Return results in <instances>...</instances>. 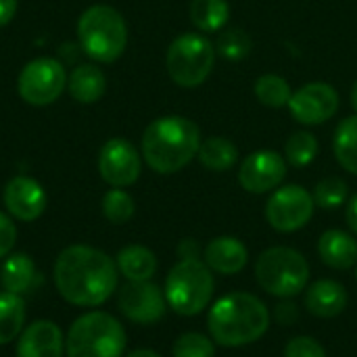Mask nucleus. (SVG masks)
<instances>
[{"label":"nucleus","instance_id":"4be33fe9","mask_svg":"<svg viewBox=\"0 0 357 357\" xmlns=\"http://www.w3.org/2000/svg\"><path fill=\"white\" fill-rule=\"evenodd\" d=\"M201 165L211 172H228L238 163V149L232 140L222 136H209L201 142L197 153Z\"/></svg>","mask_w":357,"mask_h":357},{"label":"nucleus","instance_id":"2f4dec72","mask_svg":"<svg viewBox=\"0 0 357 357\" xmlns=\"http://www.w3.org/2000/svg\"><path fill=\"white\" fill-rule=\"evenodd\" d=\"M134 199L123 188H113L102 199V213L111 224H126L134 215Z\"/></svg>","mask_w":357,"mask_h":357},{"label":"nucleus","instance_id":"7ed1b4c3","mask_svg":"<svg viewBox=\"0 0 357 357\" xmlns=\"http://www.w3.org/2000/svg\"><path fill=\"white\" fill-rule=\"evenodd\" d=\"M199 126L182 115L155 119L142 136V157L157 174H176L199 153Z\"/></svg>","mask_w":357,"mask_h":357},{"label":"nucleus","instance_id":"f3484780","mask_svg":"<svg viewBox=\"0 0 357 357\" xmlns=\"http://www.w3.org/2000/svg\"><path fill=\"white\" fill-rule=\"evenodd\" d=\"M203 261L207 264L211 272L234 276L241 270H245L249 261V251L245 243L234 236H218L207 243L203 251Z\"/></svg>","mask_w":357,"mask_h":357},{"label":"nucleus","instance_id":"423d86ee","mask_svg":"<svg viewBox=\"0 0 357 357\" xmlns=\"http://www.w3.org/2000/svg\"><path fill=\"white\" fill-rule=\"evenodd\" d=\"M255 280L272 297L293 299L310 282L307 259L291 247H270L255 261Z\"/></svg>","mask_w":357,"mask_h":357},{"label":"nucleus","instance_id":"f704fd0d","mask_svg":"<svg viewBox=\"0 0 357 357\" xmlns=\"http://www.w3.org/2000/svg\"><path fill=\"white\" fill-rule=\"evenodd\" d=\"M274 318H276V322H278V324H282V326H291V324H295V322L299 320V310H297V305H295V303H291V301H282V303L276 307Z\"/></svg>","mask_w":357,"mask_h":357},{"label":"nucleus","instance_id":"a878e982","mask_svg":"<svg viewBox=\"0 0 357 357\" xmlns=\"http://www.w3.org/2000/svg\"><path fill=\"white\" fill-rule=\"evenodd\" d=\"M333 149L341 167L357 176V115L345 117L337 126Z\"/></svg>","mask_w":357,"mask_h":357},{"label":"nucleus","instance_id":"f257e3e1","mask_svg":"<svg viewBox=\"0 0 357 357\" xmlns=\"http://www.w3.org/2000/svg\"><path fill=\"white\" fill-rule=\"evenodd\" d=\"M54 287L71 305H102L117 289V264L94 247L71 245L54 261Z\"/></svg>","mask_w":357,"mask_h":357},{"label":"nucleus","instance_id":"7c9ffc66","mask_svg":"<svg viewBox=\"0 0 357 357\" xmlns=\"http://www.w3.org/2000/svg\"><path fill=\"white\" fill-rule=\"evenodd\" d=\"M174 357H213L215 356V343L211 337H205L201 333H184L176 339L172 347Z\"/></svg>","mask_w":357,"mask_h":357},{"label":"nucleus","instance_id":"1a4fd4ad","mask_svg":"<svg viewBox=\"0 0 357 357\" xmlns=\"http://www.w3.org/2000/svg\"><path fill=\"white\" fill-rule=\"evenodd\" d=\"M314 209L316 203L312 192H307L299 184H287L278 186L270 195L266 203V220L274 230L291 234L307 226L314 215Z\"/></svg>","mask_w":357,"mask_h":357},{"label":"nucleus","instance_id":"cd10ccee","mask_svg":"<svg viewBox=\"0 0 357 357\" xmlns=\"http://www.w3.org/2000/svg\"><path fill=\"white\" fill-rule=\"evenodd\" d=\"M320 151L318 138L310 132H295L289 136L284 144V159L293 167H305L310 165Z\"/></svg>","mask_w":357,"mask_h":357},{"label":"nucleus","instance_id":"bb28decb","mask_svg":"<svg viewBox=\"0 0 357 357\" xmlns=\"http://www.w3.org/2000/svg\"><path fill=\"white\" fill-rule=\"evenodd\" d=\"M253 92L257 96V100L270 109H282L289 107V100L293 96V90L289 86V82L276 73H266L261 77L255 79Z\"/></svg>","mask_w":357,"mask_h":357},{"label":"nucleus","instance_id":"5701e85b","mask_svg":"<svg viewBox=\"0 0 357 357\" xmlns=\"http://www.w3.org/2000/svg\"><path fill=\"white\" fill-rule=\"evenodd\" d=\"M107 88L105 73L96 65H79L69 75V92L77 102H96Z\"/></svg>","mask_w":357,"mask_h":357},{"label":"nucleus","instance_id":"e433bc0d","mask_svg":"<svg viewBox=\"0 0 357 357\" xmlns=\"http://www.w3.org/2000/svg\"><path fill=\"white\" fill-rule=\"evenodd\" d=\"M345 220L347 226L351 228V232L357 236V192L347 201V209H345Z\"/></svg>","mask_w":357,"mask_h":357},{"label":"nucleus","instance_id":"c85d7f7f","mask_svg":"<svg viewBox=\"0 0 357 357\" xmlns=\"http://www.w3.org/2000/svg\"><path fill=\"white\" fill-rule=\"evenodd\" d=\"M251 48H253V42H251L249 33L243 29H226L218 36V42H215V52L228 61L247 59Z\"/></svg>","mask_w":357,"mask_h":357},{"label":"nucleus","instance_id":"4c0bfd02","mask_svg":"<svg viewBox=\"0 0 357 357\" xmlns=\"http://www.w3.org/2000/svg\"><path fill=\"white\" fill-rule=\"evenodd\" d=\"M17 10V0H0V27L6 25Z\"/></svg>","mask_w":357,"mask_h":357},{"label":"nucleus","instance_id":"c756f323","mask_svg":"<svg viewBox=\"0 0 357 357\" xmlns=\"http://www.w3.org/2000/svg\"><path fill=\"white\" fill-rule=\"evenodd\" d=\"M347 195H349L347 182L341 178H324L316 184V188L312 192L314 203L322 209H328V211L341 207L347 201Z\"/></svg>","mask_w":357,"mask_h":357},{"label":"nucleus","instance_id":"393cba45","mask_svg":"<svg viewBox=\"0 0 357 357\" xmlns=\"http://www.w3.org/2000/svg\"><path fill=\"white\" fill-rule=\"evenodd\" d=\"M25 324V303L19 295L0 293V345L15 341Z\"/></svg>","mask_w":357,"mask_h":357},{"label":"nucleus","instance_id":"dca6fc26","mask_svg":"<svg viewBox=\"0 0 357 357\" xmlns=\"http://www.w3.org/2000/svg\"><path fill=\"white\" fill-rule=\"evenodd\" d=\"M65 339L61 328L50 320L31 322L19 337L17 357H63Z\"/></svg>","mask_w":357,"mask_h":357},{"label":"nucleus","instance_id":"ddd939ff","mask_svg":"<svg viewBox=\"0 0 357 357\" xmlns=\"http://www.w3.org/2000/svg\"><path fill=\"white\" fill-rule=\"evenodd\" d=\"M287 176V159L270 149H261L245 157L238 169V184L251 195L276 190Z\"/></svg>","mask_w":357,"mask_h":357},{"label":"nucleus","instance_id":"b1692460","mask_svg":"<svg viewBox=\"0 0 357 357\" xmlns=\"http://www.w3.org/2000/svg\"><path fill=\"white\" fill-rule=\"evenodd\" d=\"M230 6L228 0H192L190 2V21L199 31L211 33L222 31L228 23Z\"/></svg>","mask_w":357,"mask_h":357},{"label":"nucleus","instance_id":"9d476101","mask_svg":"<svg viewBox=\"0 0 357 357\" xmlns=\"http://www.w3.org/2000/svg\"><path fill=\"white\" fill-rule=\"evenodd\" d=\"M65 67L56 59H33L19 75V94L25 102L42 107L54 102L65 90Z\"/></svg>","mask_w":357,"mask_h":357},{"label":"nucleus","instance_id":"a19ab883","mask_svg":"<svg viewBox=\"0 0 357 357\" xmlns=\"http://www.w3.org/2000/svg\"><path fill=\"white\" fill-rule=\"evenodd\" d=\"M356 278H357V268H356Z\"/></svg>","mask_w":357,"mask_h":357},{"label":"nucleus","instance_id":"aec40b11","mask_svg":"<svg viewBox=\"0 0 357 357\" xmlns=\"http://www.w3.org/2000/svg\"><path fill=\"white\" fill-rule=\"evenodd\" d=\"M38 278L36 264L25 253H13L4 259L0 268V284L6 293L13 295H25L33 289Z\"/></svg>","mask_w":357,"mask_h":357},{"label":"nucleus","instance_id":"20e7f679","mask_svg":"<svg viewBox=\"0 0 357 357\" xmlns=\"http://www.w3.org/2000/svg\"><path fill=\"white\" fill-rule=\"evenodd\" d=\"M126 331L111 314L90 312L79 316L65 341L67 357H121L126 351Z\"/></svg>","mask_w":357,"mask_h":357},{"label":"nucleus","instance_id":"c9c22d12","mask_svg":"<svg viewBox=\"0 0 357 357\" xmlns=\"http://www.w3.org/2000/svg\"><path fill=\"white\" fill-rule=\"evenodd\" d=\"M178 255H180V259H199V255H201L199 243L190 241V238L182 241L180 247H178Z\"/></svg>","mask_w":357,"mask_h":357},{"label":"nucleus","instance_id":"72a5a7b5","mask_svg":"<svg viewBox=\"0 0 357 357\" xmlns=\"http://www.w3.org/2000/svg\"><path fill=\"white\" fill-rule=\"evenodd\" d=\"M17 241V228L13 224V220L4 213H0V259L6 257Z\"/></svg>","mask_w":357,"mask_h":357},{"label":"nucleus","instance_id":"2eb2a0df","mask_svg":"<svg viewBox=\"0 0 357 357\" xmlns=\"http://www.w3.org/2000/svg\"><path fill=\"white\" fill-rule=\"evenodd\" d=\"M4 205L13 218L33 222L46 209V192L33 178L17 176L4 188Z\"/></svg>","mask_w":357,"mask_h":357},{"label":"nucleus","instance_id":"6e6552de","mask_svg":"<svg viewBox=\"0 0 357 357\" xmlns=\"http://www.w3.org/2000/svg\"><path fill=\"white\" fill-rule=\"evenodd\" d=\"M215 46L203 33H182L167 48V73L182 88L201 86L215 63Z\"/></svg>","mask_w":357,"mask_h":357},{"label":"nucleus","instance_id":"ea45409f","mask_svg":"<svg viewBox=\"0 0 357 357\" xmlns=\"http://www.w3.org/2000/svg\"><path fill=\"white\" fill-rule=\"evenodd\" d=\"M351 107L357 111V79L356 84H354V88H351Z\"/></svg>","mask_w":357,"mask_h":357},{"label":"nucleus","instance_id":"6ab92c4d","mask_svg":"<svg viewBox=\"0 0 357 357\" xmlns=\"http://www.w3.org/2000/svg\"><path fill=\"white\" fill-rule=\"evenodd\" d=\"M318 255L333 270H349L357 266L356 236L343 230H326L318 241Z\"/></svg>","mask_w":357,"mask_h":357},{"label":"nucleus","instance_id":"f8f14e48","mask_svg":"<svg viewBox=\"0 0 357 357\" xmlns=\"http://www.w3.org/2000/svg\"><path fill=\"white\" fill-rule=\"evenodd\" d=\"M119 312L136 324H155L165 316V293L151 280L130 282L119 291Z\"/></svg>","mask_w":357,"mask_h":357},{"label":"nucleus","instance_id":"473e14b6","mask_svg":"<svg viewBox=\"0 0 357 357\" xmlns=\"http://www.w3.org/2000/svg\"><path fill=\"white\" fill-rule=\"evenodd\" d=\"M284 357H326V349L314 337H295L287 343Z\"/></svg>","mask_w":357,"mask_h":357},{"label":"nucleus","instance_id":"412c9836","mask_svg":"<svg viewBox=\"0 0 357 357\" xmlns=\"http://www.w3.org/2000/svg\"><path fill=\"white\" fill-rule=\"evenodd\" d=\"M117 270L121 276H126L130 282H140V280H151L157 272V257L151 249L142 245H130L123 247L115 259Z\"/></svg>","mask_w":357,"mask_h":357},{"label":"nucleus","instance_id":"39448f33","mask_svg":"<svg viewBox=\"0 0 357 357\" xmlns=\"http://www.w3.org/2000/svg\"><path fill=\"white\" fill-rule=\"evenodd\" d=\"M215 280L201 259H180L165 278V301L178 316H199L213 299Z\"/></svg>","mask_w":357,"mask_h":357},{"label":"nucleus","instance_id":"9b49d317","mask_svg":"<svg viewBox=\"0 0 357 357\" xmlns=\"http://www.w3.org/2000/svg\"><path fill=\"white\" fill-rule=\"evenodd\" d=\"M289 111L303 126H320L339 111V94L331 84L312 82L293 92Z\"/></svg>","mask_w":357,"mask_h":357},{"label":"nucleus","instance_id":"f03ea898","mask_svg":"<svg viewBox=\"0 0 357 357\" xmlns=\"http://www.w3.org/2000/svg\"><path fill=\"white\" fill-rule=\"evenodd\" d=\"M268 305L243 291H234L218 299L207 316V331L213 343L236 349L259 341L270 328Z\"/></svg>","mask_w":357,"mask_h":357},{"label":"nucleus","instance_id":"4468645a","mask_svg":"<svg viewBox=\"0 0 357 357\" xmlns=\"http://www.w3.org/2000/svg\"><path fill=\"white\" fill-rule=\"evenodd\" d=\"M142 163L140 155L134 149L132 142L123 138L109 140L100 153H98V172L107 184L113 188H126L132 186L140 176Z\"/></svg>","mask_w":357,"mask_h":357},{"label":"nucleus","instance_id":"a211bd4d","mask_svg":"<svg viewBox=\"0 0 357 357\" xmlns=\"http://www.w3.org/2000/svg\"><path fill=\"white\" fill-rule=\"evenodd\" d=\"M347 289L331 278L316 280L314 284L307 287L303 303L305 310L316 316V318H337L345 312L347 307Z\"/></svg>","mask_w":357,"mask_h":357},{"label":"nucleus","instance_id":"0eeeda50","mask_svg":"<svg viewBox=\"0 0 357 357\" xmlns=\"http://www.w3.org/2000/svg\"><path fill=\"white\" fill-rule=\"evenodd\" d=\"M77 36L84 52L100 63L119 59L128 44V25L123 17L105 4L90 6L77 23Z\"/></svg>","mask_w":357,"mask_h":357},{"label":"nucleus","instance_id":"58836bf2","mask_svg":"<svg viewBox=\"0 0 357 357\" xmlns=\"http://www.w3.org/2000/svg\"><path fill=\"white\" fill-rule=\"evenodd\" d=\"M126 357H161L157 351H153V349H136V351H132V354H128Z\"/></svg>","mask_w":357,"mask_h":357}]
</instances>
